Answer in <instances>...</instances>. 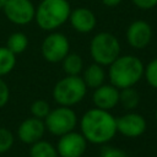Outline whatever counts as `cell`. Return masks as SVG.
<instances>
[{
  "label": "cell",
  "mask_w": 157,
  "mask_h": 157,
  "mask_svg": "<svg viewBox=\"0 0 157 157\" xmlns=\"http://www.w3.org/2000/svg\"><path fill=\"white\" fill-rule=\"evenodd\" d=\"M80 129L87 142L105 145L117 135V118L109 110L91 108L80 119Z\"/></svg>",
  "instance_id": "1"
},
{
  "label": "cell",
  "mask_w": 157,
  "mask_h": 157,
  "mask_svg": "<svg viewBox=\"0 0 157 157\" xmlns=\"http://www.w3.org/2000/svg\"><path fill=\"white\" fill-rule=\"evenodd\" d=\"M144 64L135 55H119L108 70V77L119 90L134 87L144 76Z\"/></svg>",
  "instance_id": "2"
},
{
  "label": "cell",
  "mask_w": 157,
  "mask_h": 157,
  "mask_svg": "<svg viewBox=\"0 0 157 157\" xmlns=\"http://www.w3.org/2000/svg\"><path fill=\"white\" fill-rule=\"evenodd\" d=\"M71 13L67 0H42L36 7L34 20L38 27L47 32H53L61 27Z\"/></svg>",
  "instance_id": "3"
},
{
  "label": "cell",
  "mask_w": 157,
  "mask_h": 157,
  "mask_svg": "<svg viewBox=\"0 0 157 157\" xmlns=\"http://www.w3.org/2000/svg\"><path fill=\"white\" fill-rule=\"evenodd\" d=\"M87 93V86L82 77L66 75L53 87V98L59 105L74 107L78 104Z\"/></svg>",
  "instance_id": "4"
},
{
  "label": "cell",
  "mask_w": 157,
  "mask_h": 157,
  "mask_svg": "<svg viewBox=\"0 0 157 157\" xmlns=\"http://www.w3.org/2000/svg\"><path fill=\"white\" fill-rule=\"evenodd\" d=\"M121 52L119 39L110 32H99L93 36L90 43V54L94 63L109 66Z\"/></svg>",
  "instance_id": "5"
},
{
  "label": "cell",
  "mask_w": 157,
  "mask_h": 157,
  "mask_svg": "<svg viewBox=\"0 0 157 157\" xmlns=\"http://www.w3.org/2000/svg\"><path fill=\"white\" fill-rule=\"evenodd\" d=\"M45 129L54 136H61L75 130L77 125V115L71 107L59 105L50 109L44 119Z\"/></svg>",
  "instance_id": "6"
},
{
  "label": "cell",
  "mask_w": 157,
  "mask_h": 157,
  "mask_svg": "<svg viewBox=\"0 0 157 157\" xmlns=\"http://www.w3.org/2000/svg\"><path fill=\"white\" fill-rule=\"evenodd\" d=\"M40 53L49 63H61V60L70 53V42L65 34L52 32L43 39Z\"/></svg>",
  "instance_id": "7"
},
{
  "label": "cell",
  "mask_w": 157,
  "mask_h": 157,
  "mask_svg": "<svg viewBox=\"0 0 157 157\" xmlns=\"http://www.w3.org/2000/svg\"><path fill=\"white\" fill-rule=\"evenodd\" d=\"M2 10L6 18L18 26L31 23L36 15V7L31 0H7Z\"/></svg>",
  "instance_id": "8"
},
{
  "label": "cell",
  "mask_w": 157,
  "mask_h": 157,
  "mask_svg": "<svg viewBox=\"0 0 157 157\" xmlns=\"http://www.w3.org/2000/svg\"><path fill=\"white\" fill-rule=\"evenodd\" d=\"M87 140L75 130L59 136L56 151L59 157H82L87 148Z\"/></svg>",
  "instance_id": "9"
},
{
  "label": "cell",
  "mask_w": 157,
  "mask_h": 157,
  "mask_svg": "<svg viewBox=\"0 0 157 157\" xmlns=\"http://www.w3.org/2000/svg\"><path fill=\"white\" fill-rule=\"evenodd\" d=\"M152 27L145 20L132 21L126 29V42L134 49H145L152 40Z\"/></svg>",
  "instance_id": "10"
},
{
  "label": "cell",
  "mask_w": 157,
  "mask_h": 157,
  "mask_svg": "<svg viewBox=\"0 0 157 157\" xmlns=\"http://www.w3.org/2000/svg\"><path fill=\"white\" fill-rule=\"evenodd\" d=\"M146 119L136 112H129L117 118V132L121 134L125 137H139L146 131Z\"/></svg>",
  "instance_id": "11"
},
{
  "label": "cell",
  "mask_w": 157,
  "mask_h": 157,
  "mask_svg": "<svg viewBox=\"0 0 157 157\" xmlns=\"http://www.w3.org/2000/svg\"><path fill=\"white\" fill-rule=\"evenodd\" d=\"M45 124L44 120L38 119L36 117H31L21 121L17 128V137L21 142L32 145L33 142L43 139L45 132Z\"/></svg>",
  "instance_id": "12"
},
{
  "label": "cell",
  "mask_w": 157,
  "mask_h": 157,
  "mask_svg": "<svg viewBox=\"0 0 157 157\" xmlns=\"http://www.w3.org/2000/svg\"><path fill=\"white\" fill-rule=\"evenodd\" d=\"M92 101L96 108L110 110L119 104V88H117L112 83H103L99 87L94 88Z\"/></svg>",
  "instance_id": "13"
},
{
  "label": "cell",
  "mask_w": 157,
  "mask_h": 157,
  "mask_svg": "<svg viewBox=\"0 0 157 157\" xmlns=\"http://www.w3.org/2000/svg\"><path fill=\"white\" fill-rule=\"evenodd\" d=\"M69 21L71 27L78 33H90L97 25L94 12L87 7H77L71 10Z\"/></svg>",
  "instance_id": "14"
},
{
  "label": "cell",
  "mask_w": 157,
  "mask_h": 157,
  "mask_svg": "<svg viewBox=\"0 0 157 157\" xmlns=\"http://www.w3.org/2000/svg\"><path fill=\"white\" fill-rule=\"evenodd\" d=\"M104 66L97 64V63H92L90 64L85 70H83V75H82V80L85 82V85L87 86V88H97L101 85L104 83L105 80V71L103 69Z\"/></svg>",
  "instance_id": "15"
},
{
  "label": "cell",
  "mask_w": 157,
  "mask_h": 157,
  "mask_svg": "<svg viewBox=\"0 0 157 157\" xmlns=\"http://www.w3.org/2000/svg\"><path fill=\"white\" fill-rule=\"evenodd\" d=\"M61 66L66 75L78 76L83 71V60L77 53H69L61 60Z\"/></svg>",
  "instance_id": "16"
},
{
  "label": "cell",
  "mask_w": 157,
  "mask_h": 157,
  "mask_svg": "<svg viewBox=\"0 0 157 157\" xmlns=\"http://www.w3.org/2000/svg\"><path fill=\"white\" fill-rule=\"evenodd\" d=\"M29 157H59L56 147L47 140H38L29 147Z\"/></svg>",
  "instance_id": "17"
},
{
  "label": "cell",
  "mask_w": 157,
  "mask_h": 157,
  "mask_svg": "<svg viewBox=\"0 0 157 157\" xmlns=\"http://www.w3.org/2000/svg\"><path fill=\"white\" fill-rule=\"evenodd\" d=\"M28 47V38L22 32H13L9 36L6 42V48L11 50L15 55L23 53Z\"/></svg>",
  "instance_id": "18"
},
{
  "label": "cell",
  "mask_w": 157,
  "mask_h": 157,
  "mask_svg": "<svg viewBox=\"0 0 157 157\" xmlns=\"http://www.w3.org/2000/svg\"><path fill=\"white\" fill-rule=\"evenodd\" d=\"M119 103L128 110L135 109L140 103V94L134 87L119 90Z\"/></svg>",
  "instance_id": "19"
},
{
  "label": "cell",
  "mask_w": 157,
  "mask_h": 157,
  "mask_svg": "<svg viewBox=\"0 0 157 157\" xmlns=\"http://www.w3.org/2000/svg\"><path fill=\"white\" fill-rule=\"evenodd\" d=\"M16 66V55L6 47H0V77L9 75Z\"/></svg>",
  "instance_id": "20"
},
{
  "label": "cell",
  "mask_w": 157,
  "mask_h": 157,
  "mask_svg": "<svg viewBox=\"0 0 157 157\" xmlns=\"http://www.w3.org/2000/svg\"><path fill=\"white\" fill-rule=\"evenodd\" d=\"M29 110H31L32 117H36L38 119L44 120L45 117L48 115V113L50 112V105L44 99H36V101H33L31 103Z\"/></svg>",
  "instance_id": "21"
},
{
  "label": "cell",
  "mask_w": 157,
  "mask_h": 157,
  "mask_svg": "<svg viewBox=\"0 0 157 157\" xmlns=\"http://www.w3.org/2000/svg\"><path fill=\"white\" fill-rule=\"evenodd\" d=\"M144 77L151 87L157 90V58L152 59L144 67Z\"/></svg>",
  "instance_id": "22"
},
{
  "label": "cell",
  "mask_w": 157,
  "mask_h": 157,
  "mask_svg": "<svg viewBox=\"0 0 157 157\" xmlns=\"http://www.w3.org/2000/svg\"><path fill=\"white\" fill-rule=\"evenodd\" d=\"M15 142V136L12 131L7 128H1L0 126V155L7 152Z\"/></svg>",
  "instance_id": "23"
},
{
  "label": "cell",
  "mask_w": 157,
  "mask_h": 157,
  "mask_svg": "<svg viewBox=\"0 0 157 157\" xmlns=\"http://www.w3.org/2000/svg\"><path fill=\"white\" fill-rule=\"evenodd\" d=\"M99 157H129V155L123 148L113 147V146H105L102 148Z\"/></svg>",
  "instance_id": "24"
},
{
  "label": "cell",
  "mask_w": 157,
  "mask_h": 157,
  "mask_svg": "<svg viewBox=\"0 0 157 157\" xmlns=\"http://www.w3.org/2000/svg\"><path fill=\"white\" fill-rule=\"evenodd\" d=\"M10 99V88L6 85V82L0 77V109L7 104Z\"/></svg>",
  "instance_id": "25"
},
{
  "label": "cell",
  "mask_w": 157,
  "mask_h": 157,
  "mask_svg": "<svg viewBox=\"0 0 157 157\" xmlns=\"http://www.w3.org/2000/svg\"><path fill=\"white\" fill-rule=\"evenodd\" d=\"M131 1L140 10H151L157 6V0H131Z\"/></svg>",
  "instance_id": "26"
},
{
  "label": "cell",
  "mask_w": 157,
  "mask_h": 157,
  "mask_svg": "<svg viewBox=\"0 0 157 157\" xmlns=\"http://www.w3.org/2000/svg\"><path fill=\"white\" fill-rule=\"evenodd\" d=\"M101 1L107 7H117L123 0H101Z\"/></svg>",
  "instance_id": "27"
},
{
  "label": "cell",
  "mask_w": 157,
  "mask_h": 157,
  "mask_svg": "<svg viewBox=\"0 0 157 157\" xmlns=\"http://www.w3.org/2000/svg\"><path fill=\"white\" fill-rule=\"evenodd\" d=\"M6 1H7V0H0V10H2V9H4V6H5Z\"/></svg>",
  "instance_id": "28"
},
{
  "label": "cell",
  "mask_w": 157,
  "mask_h": 157,
  "mask_svg": "<svg viewBox=\"0 0 157 157\" xmlns=\"http://www.w3.org/2000/svg\"><path fill=\"white\" fill-rule=\"evenodd\" d=\"M155 118H156V121H157V109H156V113H155Z\"/></svg>",
  "instance_id": "29"
}]
</instances>
